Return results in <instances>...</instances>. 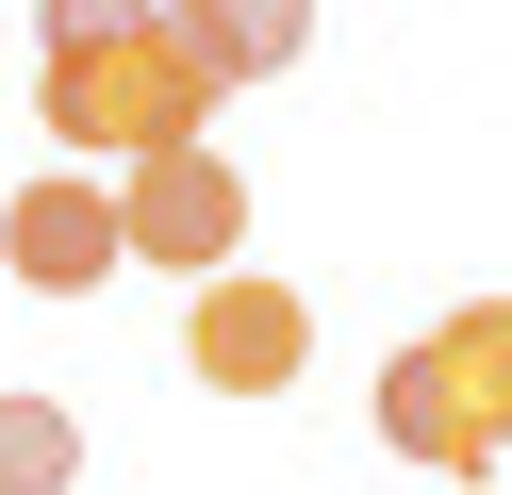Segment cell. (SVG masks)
<instances>
[{
    "label": "cell",
    "mask_w": 512,
    "mask_h": 495,
    "mask_svg": "<svg viewBox=\"0 0 512 495\" xmlns=\"http://www.w3.org/2000/svg\"><path fill=\"white\" fill-rule=\"evenodd\" d=\"M215 66H199V33L149 0L133 33H100V50H34V132H67V149H100V165H149V149H199L215 132Z\"/></svg>",
    "instance_id": "cell-1"
},
{
    "label": "cell",
    "mask_w": 512,
    "mask_h": 495,
    "mask_svg": "<svg viewBox=\"0 0 512 495\" xmlns=\"http://www.w3.org/2000/svg\"><path fill=\"white\" fill-rule=\"evenodd\" d=\"M116 231H133V264H182V281H215V264L248 248V165L215 149H149L133 182H116Z\"/></svg>",
    "instance_id": "cell-2"
},
{
    "label": "cell",
    "mask_w": 512,
    "mask_h": 495,
    "mask_svg": "<svg viewBox=\"0 0 512 495\" xmlns=\"http://www.w3.org/2000/svg\"><path fill=\"white\" fill-rule=\"evenodd\" d=\"M182 363H199L215 396H281L314 363V314H298V281H265V264H215L199 297H182Z\"/></svg>",
    "instance_id": "cell-3"
},
{
    "label": "cell",
    "mask_w": 512,
    "mask_h": 495,
    "mask_svg": "<svg viewBox=\"0 0 512 495\" xmlns=\"http://www.w3.org/2000/svg\"><path fill=\"white\" fill-rule=\"evenodd\" d=\"M0 264H17L34 297H100L116 264H133V231H116V198L83 182V165H50V182L0 198Z\"/></svg>",
    "instance_id": "cell-4"
},
{
    "label": "cell",
    "mask_w": 512,
    "mask_h": 495,
    "mask_svg": "<svg viewBox=\"0 0 512 495\" xmlns=\"http://www.w3.org/2000/svg\"><path fill=\"white\" fill-rule=\"evenodd\" d=\"M430 363H446V413L479 429V462H512V297H463L430 330Z\"/></svg>",
    "instance_id": "cell-5"
},
{
    "label": "cell",
    "mask_w": 512,
    "mask_h": 495,
    "mask_svg": "<svg viewBox=\"0 0 512 495\" xmlns=\"http://www.w3.org/2000/svg\"><path fill=\"white\" fill-rule=\"evenodd\" d=\"M182 33H199V66L215 83H281V66L314 50V0H166Z\"/></svg>",
    "instance_id": "cell-6"
},
{
    "label": "cell",
    "mask_w": 512,
    "mask_h": 495,
    "mask_svg": "<svg viewBox=\"0 0 512 495\" xmlns=\"http://www.w3.org/2000/svg\"><path fill=\"white\" fill-rule=\"evenodd\" d=\"M380 446H397V462H430V479H496V462H479V429L446 413V363H430V347H397V363H380Z\"/></svg>",
    "instance_id": "cell-7"
},
{
    "label": "cell",
    "mask_w": 512,
    "mask_h": 495,
    "mask_svg": "<svg viewBox=\"0 0 512 495\" xmlns=\"http://www.w3.org/2000/svg\"><path fill=\"white\" fill-rule=\"evenodd\" d=\"M0 495H83V413L67 396H0Z\"/></svg>",
    "instance_id": "cell-8"
},
{
    "label": "cell",
    "mask_w": 512,
    "mask_h": 495,
    "mask_svg": "<svg viewBox=\"0 0 512 495\" xmlns=\"http://www.w3.org/2000/svg\"><path fill=\"white\" fill-rule=\"evenodd\" d=\"M149 0H34V50H100V33H133Z\"/></svg>",
    "instance_id": "cell-9"
}]
</instances>
